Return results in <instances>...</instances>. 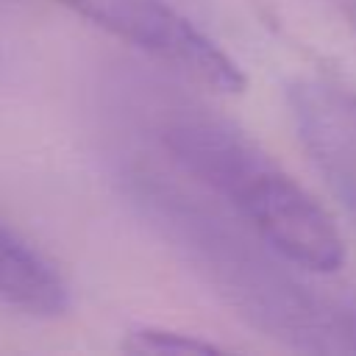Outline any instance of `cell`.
Listing matches in <instances>:
<instances>
[{"label": "cell", "mask_w": 356, "mask_h": 356, "mask_svg": "<svg viewBox=\"0 0 356 356\" xmlns=\"http://www.w3.org/2000/svg\"><path fill=\"white\" fill-rule=\"evenodd\" d=\"M184 175L225 200L275 253L312 273H334L345 242L334 217L248 134L197 108H170L156 125Z\"/></svg>", "instance_id": "obj_1"}, {"label": "cell", "mask_w": 356, "mask_h": 356, "mask_svg": "<svg viewBox=\"0 0 356 356\" xmlns=\"http://www.w3.org/2000/svg\"><path fill=\"white\" fill-rule=\"evenodd\" d=\"M0 300L33 317H56L70 303V292L58 270L3 220H0Z\"/></svg>", "instance_id": "obj_3"}, {"label": "cell", "mask_w": 356, "mask_h": 356, "mask_svg": "<svg viewBox=\"0 0 356 356\" xmlns=\"http://www.w3.org/2000/svg\"><path fill=\"white\" fill-rule=\"evenodd\" d=\"M75 14L86 17L111 36L128 42L145 56L161 61L172 72L184 75L214 92H242L245 75L236 61L217 47L203 31H197L167 0H61Z\"/></svg>", "instance_id": "obj_2"}, {"label": "cell", "mask_w": 356, "mask_h": 356, "mask_svg": "<svg viewBox=\"0 0 356 356\" xmlns=\"http://www.w3.org/2000/svg\"><path fill=\"white\" fill-rule=\"evenodd\" d=\"M128 350H147V353H211L217 350V345L203 342L197 337L189 334H178V331H156V328H142L131 334V342L125 345Z\"/></svg>", "instance_id": "obj_4"}]
</instances>
